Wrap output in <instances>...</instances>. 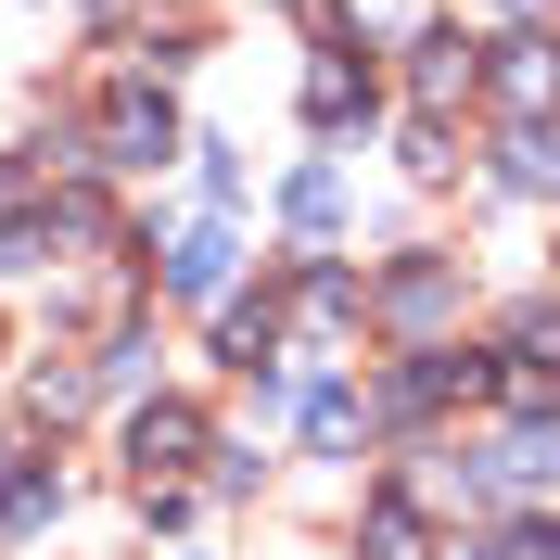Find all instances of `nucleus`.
<instances>
[{"mask_svg": "<svg viewBox=\"0 0 560 560\" xmlns=\"http://www.w3.org/2000/svg\"><path fill=\"white\" fill-rule=\"evenodd\" d=\"M217 345H230V370H268V345H280V306H230V318H217Z\"/></svg>", "mask_w": 560, "mask_h": 560, "instance_id": "obj_6", "label": "nucleus"}, {"mask_svg": "<svg viewBox=\"0 0 560 560\" xmlns=\"http://www.w3.org/2000/svg\"><path fill=\"white\" fill-rule=\"evenodd\" d=\"M383 306H395V318H433V306H446V268H395Z\"/></svg>", "mask_w": 560, "mask_h": 560, "instance_id": "obj_11", "label": "nucleus"}, {"mask_svg": "<svg viewBox=\"0 0 560 560\" xmlns=\"http://www.w3.org/2000/svg\"><path fill=\"white\" fill-rule=\"evenodd\" d=\"M560 471V433H510V458H497V485H548Z\"/></svg>", "mask_w": 560, "mask_h": 560, "instance_id": "obj_10", "label": "nucleus"}, {"mask_svg": "<svg viewBox=\"0 0 560 560\" xmlns=\"http://www.w3.org/2000/svg\"><path fill=\"white\" fill-rule=\"evenodd\" d=\"M166 153H178L166 90H115V103H103V166H166Z\"/></svg>", "mask_w": 560, "mask_h": 560, "instance_id": "obj_1", "label": "nucleus"}, {"mask_svg": "<svg viewBox=\"0 0 560 560\" xmlns=\"http://www.w3.org/2000/svg\"><path fill=\"white\" fill-rule=\"evenodd\" d=\"M0 485H13V471H0Z\"/></svg>", "mask_w": 560, "mask_h": 560, "instance_id": "obj_17", "label": "nucleus"}, {"mask_svg": "<svg viewBox=\"0 0 560 560\" xmlns=\"http://www.w3.org/2000/svg\"><path fill=\"white\" fill-rule=\"evenodd\" d=\"M128 458H140V485H166L178 458H205V420H191V408H140V433H128Z\"/></svg>", "mask_w": 560, "mask_h": 560, "instance_id": "obj_3", "label": "nucleus"}, {"mask_svg": "<svg viewBox=\"0 0 560 560\" xmlns=\"http://www.w3.org/2000/svg\"><path fill=\"white\" fill-rule=\"evenodd\" d=\"M485 13H497V26H510V13H535V0H485Z\"/></svg>", "mask_w": 560, "mask_h": 560, "instance_id": "obj_16", "label": "nucleus"}, {"mask_svg": "<svg viewBox=\"0 0 560 560\" xmlns=\"http://www.w3.org/2000/svg\"><path fill=\"white\" fill-rule=\"evenodd\" d=\"M485 90V65H471V38H420V115H446Z\"/></svg>", "mask_w": 560, "mask_h": 560, "instance_id": "obj_5", "label": "nucleus"}, {"mask_svg": "<svg viewBox=\"0 0 560 560\" xmlns=\"http://www.w3.org/2000/svg\"><path fill=\"white\" fill-rule=\"evenodd\" d=\"M370 560H420V523H408V510H370Z\"/></svg>", "mask_w": 560, "mask_h": 560, "instance_id": "obj_13", "label": "nucleus"}, {"mask_svg": "<svg viewBox=\"0 0 560 560\" xmlns=\"http://www.w3.org/2000/svg\"><path fill=\"white\" fill-rule=\"evenodd\" d=\"M280 205H293V230H331V217H345V178H331V166H293Z\"/></svg>", "mask_w": 560, "mask_h": 560, "instance_id": "obj_8", "label": "nucleus"}, {"mask_svg": "<svg viewBox=\"0 0 560 560\" xmlns=\"http://www.w3.org/2000/svg\"><path fill=\"white\" fill-rule=\"evenodd\" d=\"M26 255H38L26 243V205H0V268H26Z\"/></svg>", "mask_w": 560, "mask_h": 560, "instance_id": "obj_14", "label": "nucleus"}, {"mask_svg": "<svg viewBox=\"0 0 560 560\" xmlns=\"http://www.w3.org/2000/svg\"><path fill=\"white\" fill-rule=\"evenodd\" d=\"M357 103H370V77H357V65H318V77H306V115H318V128H345Z\"/></svg>", "mask_w": 560, "mask_h": 560, "instance_id": "obj_9", "label": "nucleus"}, {"mask_svg": "<svg viewBox=\"0 0 560 560\" xmlns=\"http://www.w3.org/2000/svg\"><path fill=\"white\" fill-rule=\"evenodd\" d=\"M497 560H560V535H548V523H523V535H510Z\"/></svg>", "mask_w": 560, "mask_h": 560, "instance_id": "obj_15", "label": "nucleus"}, {"mask_svg": "<svg viewBox=\"0 0 560 560\" xmlns=\"http://www.w3.org/2000/svg\"><path fill=\"white\" fill-rule=\"evenodd\" d=\"M485 90H497V103L535 128V115H548V90H560V51H548V38H510V51L485 65Z\"/></svg>", "mask_w": 560, "mask_h": 560, "instance_id": "obj_2", "label": "nucleus"}, {"mask_svg": "<svg viewBox=\"0 0 560 560\" xmlns=\"http://www.w3.org/2000/svg\"><path fill=\"white\" fill-rule=\"evenodd\" d=\"M510 191H560V128H510Z\"/></svg>", "mask_w": 560, "mask_h": 560, "instance_id": "obj_7", "label": "nucleus"}, {"mask_svg": "<svg viewBox=\"0 0 560 560\" xmlns=\"http://www.w3.org/2000/svg\"><path fill=\"white\" fill-rule=\"evenodd\" d=\"M306 433H318V446H345V433H357V395H345V383H306Z\"/></svg>", "mask_w": 560, "mask_h": 560, "instance_id": "obj_12", "label": "nucleus"}, {"mask_svg": "<svg viewBox=\"0 0 560 560\" xmlns=\"http://www.w3.org/2000/svg\"><path fill=\"white\" fill-rule=\"evenodd\" d=\"M166 293H191V306H205V293H230V230H178V255H166Z\"/></svg>", "mask_w": 560, "mask_h": 560, "instance_id": "obj_4", "label": "nucleus"}]
</instances>
